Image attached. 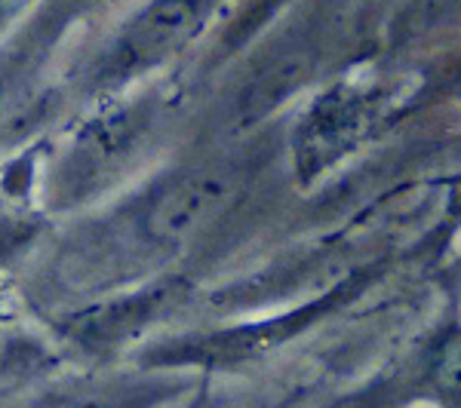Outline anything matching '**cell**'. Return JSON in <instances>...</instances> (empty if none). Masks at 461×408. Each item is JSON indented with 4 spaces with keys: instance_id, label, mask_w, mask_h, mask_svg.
<instances>
[{
    "instance_id": "6da1fadb",
    "label": "cell",
    "mask_w": 461,
    "mask_h": 408,
    "mask_svg": "<svg viewBox=\"0 0 461 408\" xmlns=\"http://www.w3.org/2000/svg\"><path fill=\"white\" fill-rule=\"evenodd\" d=\"M206 4L210 0H154L105 53L102 74L126 77L167 58L178 43L191 37L200 16L206 13Z\"/></svg>"
},
{
    "instance_id": "7a4b0ae2",
    "label": "cell",
    "mask_w": 461,
    "mask_h": 408,
    "mask_svg": "<svg viewBox=\"0 0 461 408\" xmlns=\"http://www.w3.org/2000/svg\"><path fill=\"white\" fill-rule=\"evenodd\" d=\"M206 209H210V188L203 182L178 184L158 197L151 215H148V231L160 240H176V236L188 234V227L197 225Z\"/></svg>"
},
{
    "instance_id": "3957f363",
    "label": "cell",
    "mask_w": 461,
    "mask_h": 408,
    "mask_svg": "<svg viewBox=\"0 0 461 408\" xmlns=\"http://www.w3.org/2000/svg\"><path fill=\"white\" fill-rule=\"evenodd\" d=\"M28 4H32V0H0V31H4L13 19H19Z\"/></svg>"
}]
</instances>
